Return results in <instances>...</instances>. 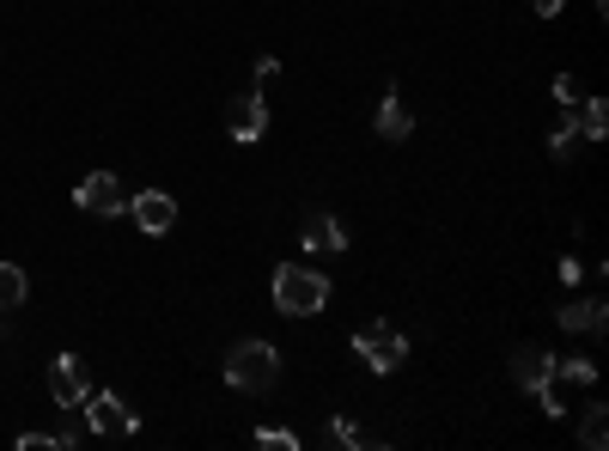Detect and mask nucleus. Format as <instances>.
<instances>
[{
    "instance_id": "nucleus-1",
    "label": "nucleus",
    "mask_w": 609,
    "mask_h": 451,
    "mask_svg": "<svg viewBox=\"0 0 609 451\" xmlns=\"http://www.w3.org/2000/svg\"><path fill=\"white\" fill-rule=\"evenodd\" d=\"M269 293H274V305H281L287 317H318L323 305H330V275L311 268V263H281Z\"/></svg>"
},
{
    "instance_id": "nucleus-2",
    "label": "nucleus",
    "mask_w": 609,
    "mask_h": 451,
    "mask_svg": "<svg viewBox=\"0 0 609 451\" xmlns=\"http://www.w3.org/2000/svg\"><path fill=\"white\" fill-rule=\"evenodd\" d=\"M226 385L232 390H250V397H262V390L281 385V354H274L262 336H250V342H238L226 354Z\"/></svg>"
},
{
    "instance_id": "nucleus-3",
    "label": "nucleus",
    "mask_w": 609,
    "mask_h": 451,
    "mask_svg": "<svg viewBox=\"0 0 609 451\" xmlns=\"http://www.w3.org/2000/svg\"><path fill=\"white\" fill-rule=\"evenodd\" d=\"M353 354H360L372 373H396L402 354H409V336L390 324H365V329H353Z\"/></svg>"
},
{
    "instance_id": "nucleus-4",
    "label": "nucleus",
    "mask_w": 609,
    "mask_h": 451,
    "mask_svg": "<svg viewBox=\"0 0 609 451\" xmlns=\"http://www.w3.org/2000/svg\"><path fill=\"white\" fill-rule=\"evenodd\" d=\"M86 427H91V434H104V439H128L140 421H135V409H122V397L91 390V397H86Z\"/></svg>"
},
{
    "instance_id": "nucleus-5",
    "label": "nucleus",
    "mask_w": 609,
    "mask_h": 451,
    "mask_svg": "<svg viewBox=\"0 0 609 451\" xmlns=\"http://www.w3.org/2000/svg\"><path fill=\"white\" fill-rule=\"evenodd\" d=\"M49 397H55V409H86V360L79 354H55L49 360Z\"/></svg>"
},
{
    "instance_id": "nucleus-6",
    "label": "nucleus",
    "mask_w": 609,
    "mask_h": 451,
    "mask_svg": "<svg viewBox=\"0 0 609 451\" xmlns=\"http://www.w3.org/2000/svg\"><path fill=\"white\" fill-rule=\"evenodd\" d=\"M299 245L311 250V256H341V250H348V226L335 214H323V208H311V214L299 220Z\"/></svg>"
},
{
    "instance_id": "nucleus-7",
    "label": "nucleus",
    "mask_w": 609,
    "mask_h": 451,
    "mask_svg": "<svg viewBox=\"0 0 609 451\" xmlns=\"http://www.w3.org/2000/svg\"><path fill=\"white\" fill-rule=\"evenodd\" d=\"M74 202L86 208V214H98V220H116V214H128V202H122V184H116V172H91L86 184L74 189Z\"/></svg>"
},
{
    "instance_id": "nucleus-8",
    "label": "nucleus",
    "mask_w": 609,
    "mask_h": 451,
    "mask_svg": "<svg viewBox=\"0 0 609 451\" xmlns=\"http://www.w3.org/2000/svg\"><path fill=\"white\" fill-rule=\"evenodd\" d=\"M512 385L518 390H543V385H561V378H555V354H548V348H512Z\"/></svg>"
},
{
    "instance_id": "nucleus-9",
    "label": "nucleus",
    "mask_w": 609,
    "mask_h": 451,
    "mask_svg": "<svg viewBox=\"0 0 609 451\" xmlns=\"http://www.w3.org/2000/svg\"><path fill=\"white\" fill-rule=\"evenodd\" d=\"M226 128H232V140H262V128H269V104H262V86H257V92H238V98H232Z\"/></svg>"
},
{
    "instance_id": "nucleus-10",
    "label": "nucleus",
    "mask_w": 609,
    "mask_h": 451,
    "mask_svg": "<svg viewBox=\"0 0 609 451\" xmlns=\"http://www.w3.org/2000/svg\"><path fill=\"white\" fill-rule=\"evenodd\" d=\"M128 214H135V226H140V233H152V238H159V233H171V226H177V202H171L165 189H140V196H135V208H128Z\"/></svg>"
},
{
    "instance_id": "nucleus-11",
    "label": "nucleus",
    "mask_w": 609,
    "mask_h": 451,
    "mask_svg": "<svg viewBox=\"0 0 609 451\" xmlns=\"http://www.w3.org/2000/svg\"><path fill=\"white\" fill-rule=\"evenodd\" d=\"M555 324H561L567 336H573V329H579V336H604L609 305H604V299H567L561 312H555Z\"/></svg>"
},
{
    "instance_id": "nucleus-12",
    "label": "nucleus",
    "mask_w": 609,
    "mask_h": 451,
    "mask_svg": "<svg viewBox=\"0 0 609 451\" xmlns=\"http://www.w3.org/2000/svg\"><path fill=\"white\" fill-rule=\"evenodd\" d=\"M378 135L384 140H409L414 135V116L402 110V98H396V92H384V104H378Z\"/></svg>"
},
{
    "instance_id": "nucleus-13",
    "label": "nucleus",
    "mask_w": 609,
    "mask_h": 451,
    "mask_svg": "<svg viewBox=\"0 0 609 451\" xmlns=\"http://www.w3.org/2000/svg\"><path fill=\"white\" fill-rule=\"evenodd\" d=\"M25 293H30V275L18 263H0V317L18 312V305H25Z\"/></svg>"
},
{
    "instance_id": "nucleus-14",
    "label": "nucleus",
    "mask_w": 609,
    "mask_h": 451,
    "mask_svg": "<svg viewBox=\"0 0 609 451\" xmlns=\"http://www.w3.org/2000/svg\"><path fill=\"white\" fill-rule=\"evenodd\" d=\"M579 140H604L609 135V104L604 98H579Z\"/></svg>"
},
{
    "instance_id": "nucleus-15",
    "label": "nucleus",
    "mask_w": 609,
    "mask_h": 451,
    "mask_svg": "<svg viewBox=\"0 0 609 451\" xmlns=\"http://www.w3.org/2000/svg\"><path fill=\"white\" fill-rule=\"evenodd\" d=\"M579 446H585V451H604L609 446V409L604 403L585 409V421H579Z\"/></svg>"
},
{
    "instance_id": "nucleus-16",
    "label": "nucleus",
    "mask_w": 609,
    "mask_h": 451,
    "mask_svg": "<svg viewBox=\"0 0 609 451\" xmlns=\"http://www.w3.org/2000/svg\"><path fill=\"white\" fill-rule=\"evenodd\" d=\"M555 378H573V385H597V360H585V354H555Z\"/></svg>"
},
{
    "instance_id": "nucleus-17",
    "label": "nucleus",
    "mask_w": 609,
    "mask_h": 451,
    "mask_svg": "<svg viewBox=\"0 0 609 451\" xmlns=\"http://www.w3.org/2000/svg\"><path fill=\"white\" fill-rule=\"evenodd\" d=\"M548 153L561 159V165H567V159H573V153H579V128H573V116H567V123H561V128H555V135H548Z\"/></svg>"
},
{
    "instance_id": "nucleus-18",
    "label": "nucleus",
    "mask_w": 609,
    "mask_h": 451,
    "mask_svg": "<svg viewBox=\"0 0 609 451\" xmlns=\"http://www.w3.org/2000/svg\"><path fill=\"white\" fill-rule=\"evenodd\" d=\"M330 439H335V446H348V451L372 446V439H365V434H360V427H353V421H348V415H335V421H330Z\"/></svg>"
},
{
    "instance_id": "nucleus-19",
    "label": "nucleus",
    "mask_w": 609,
    "mask_h": 451,
    "mask_svg": "<svg viewBox=\"0 0 609 451\" xmlns=\"http://www.w3.org/2000/svg\"><path fill=\"white\" fill-rule=\"evenodd\" d=\"M257 446L262 451H299V434H287V427H257Z\"/></svg>"
},
{
    "instance_id": "nucleus-20",
    "label": "nucleus",
    "mask_w": 609,
    "mask_h": 451,
    "mask_svg": "<svg viewBox=\"0 0 609 451\" xmlns=\"http://www.w3.org/2000/svg\"><path fill=\"white\" fill-rule=\"evenodd\" d=\"M536 403H543V415H548V421H561V415H567V403H561V390H555V385L536 390Z\"/></svg>"
},
{
    "instance_id": "nucleus-21",
    "label": "nucleus",
    "mask_w": 609,
    "mask_h": 451,
    "mask_svg": "<svg viewBox=\"0 0 609 451\" xmlns=\"http://www.w3.org/2000/svg\"><path fill=\"white\" fill-rule=\"evenodd\" d=\"M555 104H567V110L579 104V86H573V74H561V79H555Z\"/></svg>"
},
{
    "instance_id": "nucleus-22",
    "label": "nucleus",
    "mask_w": 609,
    "mask_h": 451,
    "mask_svg": "<svg viewBox=\"0 0 609 451\" xmlns=\"http://www.w3.org/2000/svg\"><path fill=\"white\" fill-rule=\"evenodd\" d=\"M561 280H567V287H579V280H585V263H579V256H561Z\"/></svg>"
},
{
    "instance_id": "nucleus-23",
    "label": "nucleus",
    "mask_w": 609,
    "mask_h": 451,
    "mask_svg": "<svg viewBox=\"0 0 609 451\" xmlns=\"http://www.w3.org/2000/svg\"><path fill=\"white\" fill-rule=\"evenodd\" d=\"M274 74H281V62H274V55H262V62H257V86H269Z\"/></svg>"
},
{
    "instance_id": "nucleus-24",
    "label": "nucleus",
    "mask_w": 609,
    "mask_h": 451,
    "mask_svg": "<svg viewBox=\"0 0 609 451\" xmlns=\"http://www.w3.org/2000/svg\"><path fill=\"white\" fill-rule=\"evenodd\" d=\"M531 7H536V18H555V13H561V0H531Z\"/></svg>"
}]
</instances>
